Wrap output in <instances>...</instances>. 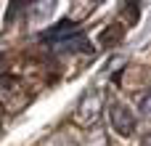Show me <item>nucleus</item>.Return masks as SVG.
<instances>
[{"instance_id":"6","label":"nucleus","mask_w":151,"mask_h":146,"mask_svg":"<svg viewBox=\"0 0 151 146\" xmlns=\"http://www.w3.org/2000/svg\"><path fill=\"white\" fill-rule=\"evenodd\" d=\"M0 69H3V56H0Z\"/></svg>"},{"instance_id":"1","label":"nucleus","mask_w":151,"mask_h":146,"mask_svg":"<svg viewBox=\"0 0 151 146\" xmlns=\"http://www.w3.org/2000/svg\"><path fill=\"white\" fill-rule=\"evenodd\" d=\"M77 35H80V21L64 19V21L53 24L50 29H45L40 37H42V43H50V45H61V43H66V40L77 37Z\"/></svg>"},{"instance_id":"3","label":"nucleus","mask_w":151,"mask_h":146,"mask_svg":"<svg viewBox=\"0 0 151 146\" xmlns=\"http://www.w3.org/2000/svg\"><path fill=\"white\" fill-rule=\"evenodd\" d=\"M98 114H101V96H98V93L85 96V98H82V104H80V109H77V122H82V125L96 122V120H98Z\"/></svg>"},{"instance_id":"5","label":"nucleus","mask_w":151,"mask_h":146,"mask_svg":"<svg viewBox=\"0 0 151 146\" xmlns=\"http://www.w3.org/2000/svg\"><path fill=\"white\" fill-rule=\"evenodd\" d=\"M141 112H143L146 117H151V88L143 93V98H141Z\"/></svg>"},{"instance_id":"4","label":"nucleus","mask_w":151,"mask_h":146,"mask_svg":"<svg viewBox=\"0 0 151 146\" xmlns=\"http://www.w3.org/2000/svg\"><path fill=\"white\" fill-rule=\"evenodd\" d=\"M122 35H125V27L114 21V24H109V27L101 32V45H106V48L119 45V43H122Z\"/></svg>"},{"instance_id":"2","label":"nucleus","mask_w":151,"mask_h":146,"mask_svg":"<svg viewBox=\"0 0 151 146\" xmlns=\"http://www.w3.org/2000/svg\"><path fill=\"white\" fill-rule=\"evenodd\" d=\"M109 120H111V128H114L119 136H133V133H135V114L130 112V106H125V104H111V106H109Z\"/></svg>"}]
</instances>
